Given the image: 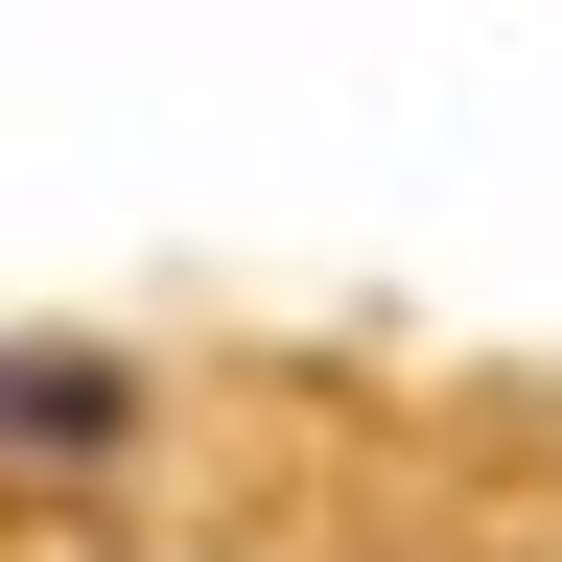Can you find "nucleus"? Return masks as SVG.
Returning <instances> with one entry per match:
<instances>
[{
    "instance_id": "obj_1",
    "label": "nucleus",
    "mask_w": 562,
    "mask_h": 562,
    "mask_svg": "<svg viewBox=\"0 0 562 562\" xmlns=\"http://www.w3.org/2000/svg\"><path fill=\"white\" fill-rule=\"evenodd\" d=\"M165 446V375L117 328H0V469H140Z\"/></svg>"
}]
</instances>
